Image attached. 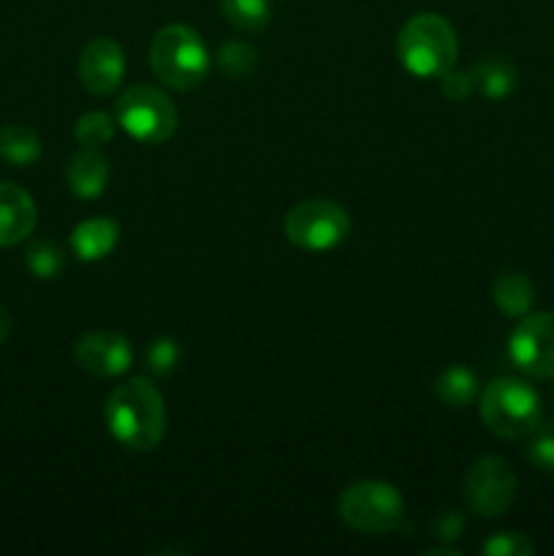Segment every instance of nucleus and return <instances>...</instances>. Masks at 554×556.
Wrapping results in <instances>:
<instances>
[{
  "label": "nucleus",
  "instance_id": "nucleus-11",
  "mask_svg": "<svg viewBox=\"0 0 554 556\" xmlns=\"http://www.w3.org/2000/svg\"><path fill=\"white\" fill-rule=\"evenodd\" d=\"M125 76V54L117 41L98 36L79 52V79L92 96H112Z\"/></svg>",
  "mask_w": 554,
  "mask_h": 556
},
{
  "label": "nucleus",
  "instance_id": "nucleus-16",
  "mask_svg": "<svg viewBox=\"0 0 554 556\" xmlns=\"http://www.w3.org/2000/svg\"><path fill=\"white\" fill-rule=\"evenodd\" d=\"M473 74V87L481 92L489 101H500V98H508L516 90V68L503 58H489L483 63H478Z\"/></svg>",
  "mask_w": 554,
  "mask_h": 556
},
{
  "label": "nucleus",
  "instance_id": "nucleus-9",
  "mask_svg": "<svg viewBox=\"0 0 554 556\" xmlns=\"http://www.w3.org/2000/svg\"><path fill=\"white\" fill-rule=\"evenodd\" d=\"M508 353L521 372L554 378V313H527L511 334Z\"/></svg>",
  "mask_w": 554,
  "mask_h": 556
},
{
  "label": "nucleus",
  "instance_id": "nucleus-20",
  "mask_svg": "<svg viewBox=\"0 0 554 556\" xmlns=\"http://www.w3.org/2000/svg\"><path fill=\"white\" fill-rule=\"evenodd\" d=\"M114 128H117V119L112 114L87 112L76 119L74 139L85 150H101V147H106L114 139Z\"/></svg>",
  "mask_w": 554,
  "mask_h": 556
},
{
  "label": "nucleus",
  "instance_id": "nucleus-13",
  "mask_svg": "<svg viewBox=\"0 0 554 556\" xmlns=\"http://www.w3.org/2000/svg\"><path fill=\"white\" fill-rule=\"evenodd\" d=\"M65 177H68L71 193L79 195V199H98L106 190L109 163L98 150L81 147L76 155H71Z\"/></svg>",
  "mask_w": 554,
  "mask_h": 556
},
{
  "label": "nucleus",
  "instance_id": "nucleus-3",
  "mask_svg": "<svg viewBox=\"0 0 554 556\" xmlns=\"http://www.w3.org/2000/svg\"><path fill=\"white\" fill-rule=\"evenodd\" d=\"M150 65L163 85L188 92L210 74V52L193 27L166 25L152 36Z\"/></svg>",
  "mask_w": 554,
  "mask_h": 556
},
{
  "label": "nucleus",
  "instance_id": "nucleus-26",
  "mask_svg": "<svg viewBox=\"0 0 554 556\" xmlns=\"http://www.w3.org/2000/svg\"><path fill=\"white\" fill-rule=\"evenodd\" d=\"M440 90H443V96L449 98V101H454V103L467 101V98H470V92L476 90V87H473V74H467V71L449 68L443 76H440Z\"/></svg>",
  "mask_w": 554,
  "mask_h": 556
},
{
  "label": "nucleus",
  "instance_id": "nucleus-25",
  "mask_svg": "<svg viewBox=\"0 0 554 556\" xmlns=\"http://www.w3.org/2000/svg\"><path fill=\"white\" fill-rule=\"evenodd\" d=\"M527 456H530V462L536 467L554 472V424H546V427L532 432V443L527 448Z\"/></svg>",
  "mask_w": 554,
  "mask_h": 556
},
{
  "label": "nucleus",
  "instance_id": "nucleus-27",
  "mask_svg": "<svg viewBox=\"0 0 554 556\" xmlns=\"http://www.w3.org/2000/svg\"><path fill=\"white\" fill-rule=\"evenodd\" d=\"M465 530V519H462L459 510H443L438 519L432 521V535L440 538V541H456Z\"/></svg>",
  "mask_w": 554,
  "mask_h": 556
},
{
  "label": "nucleus",
  "instance_id": "nucleus-17",
  "mask_svg": "<svg viewBox=\"0 0 554 556\" xmlns=\"http://www.w3.org/2000/svg\"><path fill=\"white\" fill-rule=\"evenodd\" d=\"M435 396L449 407H467L478 396V378L467 367H449L435 378Z\"/></svg>",
  "mask_w": 554,
  "mask_h": 556
},
{
  "label": "nucleus",
  "instance_id": "nucleus-22",
  "mask_svg": "<svg viewBox=\"0 0 554 556\" xmlns=\"http://www.w3.org/2000/svg\"><path fill=\"white\" fill-rule=\"evenodd\" d=\"M25 264L38 280H54L65 269V255L52 242H33L25 253Z\"/></svg>",
  "mask_w": 554,
  "mask_h": 556
},
{
  "label": "nucleus",
  "instance_id": "nucleus-8",
  "mask_svg": "<svg viewBox=\"0 0 554 556\" xmlns=\"http://www.w3.org/2000/svg\"><path fill=\"white\" fill-rule=\"evenodd\" d=\"M467 505L476 510L478 516H494L505 514L516 497V472L503 456H481L473 462L467 470L465 483H462Z\"/></svg>",
  "mask_w": 554,
  "mask_h": 556
},
{
  "label": "nucleus",
  "instance_id": "nucleus-24",
  "mask_svg": "<svg viewBox=\"0 0 554 556\" xmlns=\"http://www.w3.org/2000/svg\"><path fill=\"white\" fill-rule=\"evenodd\" d=\"M487 556H530L532 543L521 532H498L481 548Z\"/></svg>",
  "mask_w": 554,
  "mask_h": 556
},
{
  "label": "nucleus",
  "instance_id": "nucleus-6",
  "mask_svg": "<svg viewBox=\"0 0 554 556\" xmlns=\"http://www.w3.org/2000/svg\"><path fill=\"white\" fill-rule=\"evenodd\" d=\"M114 119L141 144H163L177 134V106L158 87L134 85L114 103Z\"/></svg>",
  "mask_w": 554,
  "mask_h": 556
},
{
  "label": "nucleus",
  "instance_id": "nucleus-12",
  "mask_svg": "<svg viewBox=\"0 0 554 556\" xmlns=\"http://www.w3.org/2000/svg\"><path fill=\"white\" fill-rule=\"evenodd\" d=\"M38 220L36 201L25 188L14 182H0V248H14L25 242Z\"/></svg>",
  "mask_w": 554,
  "mask_h": 556
},
{
  "label": "nucleus",
  "instance_id": "nucleus-4",
  "mask_svg": "<svg viewBox=\"0 0 554 556\" xmlns=\"http://www.w3.org/2000/svg\"><path fill=\"white\" fill-rule=\"evenodd\" d=\"M481 421L503 440L530 438L541 427V396L525 380H492L481 391Z\"/></svg>",
  "mask_w": 554,
  "mask_h": 556
},
{
  "label": "nucleus",
  "instance_id": "nucleus-23",
  "mask_svg": "<svg viewBox=\"0 0 554 556\" xmlns=\"http://www.w3.org/2000/svg\"><path fill=\"white\" fill-rule=\"evenodd\" d=\"M179 356H182V351H179L174 337H158V340L147 348V369H150L152 378H168V375L177 369Z\"/></svg>",
  "mask_w": 554,
  "mask_h": 556
},
{
  "label": "nucleus",
  "instance_id": "nucleus-14",
  "mask_svg": "<svg viewBox=\"0 0 554 556\" xmlns=\"http://www.w3.org/2000/svg\"><path fill=\"white\" fill-rule=\"evenodd\" d=\"M119 239V226L109 217L81 220L71 233V248L79 261H101L114 250Z\"/></svg>",
  "mask_w": 554,
  "mask_h": 556
},
{
  "label": "nucleus",
  "instance_id": "nucleus-5",
  "mask_svg": "<svg viewBox=\"0 0 554 556\" xmlns=\"http://www.w3.org/2000/svg\"><path fill=\"white\" fill-rule=\"evenodd\" d=\"M340 519L364 535H386L405 521V500L391 483L358 481L340 494Z\"/></svg>",
  "mask_w": 554,
  "mask_h": 556
},
{
  "label": "nucleus",
  "instance_id": "nucleus-2",
  "mask_svg": "<svg viewBox=\"0 0 554 556\" xmlns=\"http://www.w3.org/2000/svg\"><path fill=\"white\" fill-rule=\"evenodd\" d=\"M456 52L459 43L454 27L440 14L411 16L396 36V58L402 68L418 79L443 76L445 71L454 68Z\"/></svg>",
  "mask_w": 554,
  "mask_h": 556
},
{
  "label": "nucleus",
  "instance_id": "nucleus-19",
  "mask_svg": "<svg viewBox=\"0 0 554 556\" xmlns=\"http://www.w3.org/2000/svg\"><path fill=\"white\" fill-rule=\"evenodd\" d=\"M223 20L242 33H261L272 20L269 0H221Z\"/></svg>",
  "mask_w": 554,
  "mask_h": 556
},
{
  "label": "nucleus",
  "instance_id": "nucleus-1",
  "mask_svg": "<svg viewBox=\"0 0 554 556\" xmlns=\"http://www.w3.org/2000/svg\"><path fill=\"white\" fill-rule=\"evenodd\" d=\"M103 421L123 448L147 454L166 434V405L161 391L144 378L125 380L103 402Z\"/></svg>",
  "mask_w": 554,
  "mask_h": 556
},
{
  "label": "nucleus",
  "instance_id": "nucleus-18",
  "mask_svg": "<svg viewBox=\"0 0 554 556\" xmlns=\"http://www.w3.org/2000/svg\"><path fill=\"white\" fill-rule=\"evenodd\" d=\"M0 157L14 166H30L41 157V139L27 125H5L0 128Z\"/></svg>",
  "mask_w": 554,
  "mask_h": 556
},
{
  "label": "nucleus",
  "instance_id": "nucleus-21",
  "mask_svg": "<svg viewBox=\"0 0 554 556\" xmlns=\"http://www.w3.org/2000/svg\"><path fill=\"white\" fill-rule=\"evenodd\" d=\"M217 68H221L228 79L242 81L259 68V52L242 41H226L217 49Z\"/></svg>",
  "mask_w": 554,
  "mask_h": 556
},
{
  "label": "nucleus",
  "instance_id": "nucleus-15",
  "mask_svg": "<svg viewBox=\"0 0 554 556\" xmlns=\"http://www.w3.org/2000/svg\"><path fill=\"white\" fill-rule=\"evenodd\" d=\"M492 299L503 315L525 318L536 302V288H532L530 277L521 275V271H503L492 282Z\"/></svg>",
  "mask_w": 554,
  "mask_h": 556
},
{
  "label": "nucleus",
  "instance_id": "nucleus-28",
  "mask_svg": "<svg viewBox=\"0 0 554 556\" xmlns=\"http://www.w3.org/2000/svg\"><path fill=\"white\" fill-rule=\"evenodd\" d=\"M9 334H11V315H9V309L0 304V345L9 340Z\"/></svg>",
  "mask_w": 554,
  "mask_h": 556
},
{
  "label": "nucleus",
  "instance_id": "nucleus-7",
  "mask_svg": "<svg viewBox=\"0 0 554 556\" xmlns=\"http://www.w3.org/2000/svg\"><path fill=\"white\" fill-rule=\"evenodd\" d=\"M288 242L304 253L335 250L351 231V217L329 199H307L293 204L282 220Z\"/></svg>",
  "mask_w": 554,
  "mask_h": 556
},
{
  "label": "nucleus",
  "instance_id": "nucleus-10",
  "mask_svg": "<svg viewBox=\"0 0 554 556\" xmlns=\"http://www.w3.org/2000/svg\"><path fill=\"white\" fill-rule=\"evenodd\" d=\"M74 362L96 378H117L134 364V351L128 337L117 331H90L76 340Z\"/></svg>",
  "mask_w": 554,
  "mask_h": 556
}]
</instances>
